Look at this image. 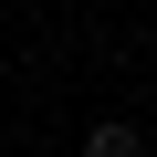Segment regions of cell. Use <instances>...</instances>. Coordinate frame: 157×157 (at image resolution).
<instances>
[{
    "mask_svg": "<svg viewBox=\"0 0 157 157\" xmlns=\"http://www.w3.org/2000/svg\"><path fill=\"white\" fill-rule=\"evenodd\" d=\"M84 157H147V136L126 115H105V126H84Z\"/></svg>",
    "mask_w": 157,
    "mask_h": 157,
    "instance_id": "obj_1",
    "label": "cell"
},
{
    "mask_svg": "<svg viewBox=\"0 0 157 157\" xmlns=\"http://www.w3.org/2000/svg\"><path fill=\"white\" fill-rule=\"evenodd\" d=\"M147 157H157V147H147Z\"/></svg>",
    "mask_w": 157,
    "mask_h": 157,
    "instance_id": "obj_2",
    "label": "cell"
}]
</instances>
